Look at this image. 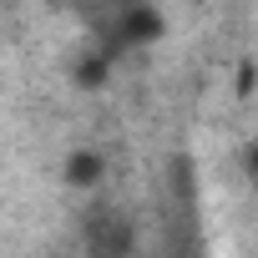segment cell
Returning a JSON list of instances; mask_svg holds the SVG:
<instances>
[{
	"label": "cell",
	"instance_id": "6da1fadb",
	"mask_svg": "<svg viewBox=\"0 0 258 258\" xmlns=\"http://www.w3.org/2000/svg\"><path fill=\"white\" fill-rule=\"evenodd\" d=\"M162 31H167V21H162V11H152V6L121 11V21H116V41H157Z\"/></svg>",
	"mask_w": 258,
	"mask_h": 258
},
{
	"label": "cell",
	"instance_id": "7a4b0ae2",
	"mask_svg": "<svg viewBox=\"0 0 258 258\" xmlns=\"http://www.w3.org/2000/svg\"><path fill=\"white\" fill-rule=\"evenodd\" d=\"M101 172H106L101 152H71V157H66V182H71V187H96Z\"/></svg>",
	"mask_w": 258,
	"mask_h": 258
}]
</instances>
